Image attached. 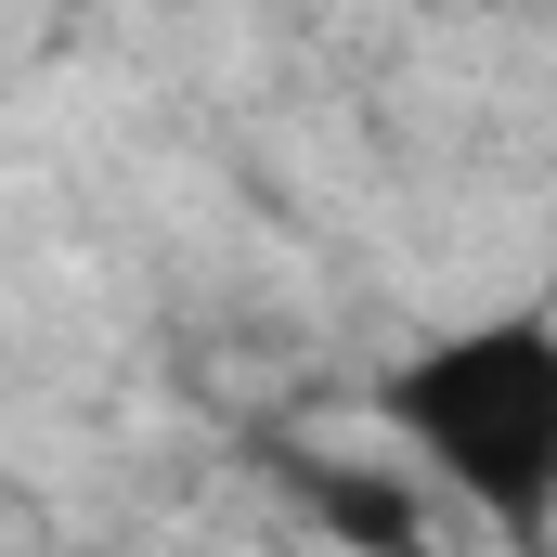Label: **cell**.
Masks as SVG:
<instances>
[{
	"label": "cell",
	"mask_w": 557,
	"mask_h": 557,
	"mask_svg": "<svg viewBox=\"0 0 557 557\" xmlns=\"http://www.w3.org/2000/svg\"><path fill=\"white\" fill-rule=\"evenodd\" d=\"M389 428L506 545L557 532V324L545 311H493V324H454V337L403 350Z\"/></svg>",
	"instance_id": "1"
},
{
	"label": "cell",
	"mask_w": 557,
	"mask_h": 557,
	"mask_svg": "<svg viewBox=\"0 0 557 557\" xmlns=\"http://www.w3.org/2000/svg\"><path fill=\"white\" fill-rule=\"evenodd\" d=\"M311 519L350 532V545H428V506H416V493H389L376 467H311Z\"/></svg>",
	"instance_id": "2"
}]
</instances>
